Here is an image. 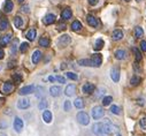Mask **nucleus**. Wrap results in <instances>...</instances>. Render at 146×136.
I'll return each instance as SVG.
<instances>
[{"label": "nucleus", "instance_id": "nucleus-1", "mask_svg": "<svg viewBox=\"0 0 146 136\" xmlns=\"http://www.w3.org/2000/svg\"><path fill=\"white\" fill-rule=\"evenodd\" d=\"M91 114H92V118L94 120H99L105 115V110L101 106H94L91 111Z\"/></svg>", "mask_w": 146, "mask_h": 136}, {"label": "nucleus", "instance_id": "nucleus-2", "mask_svg": "<svg viewBox=\"0 0 146 136\" xmlns=\"http://www.w3.org/2000/svg\"><path fill=\"white\" fill-rule=\"evenodd\" d=\"M76 119H77L78 123L82 125V126H86V125L90 123V117H89V114L85 113V112H80V113H77Z\"/></svg>", "mask_w": 146, "mask_h": 136}, {"label": "nucleus", "instance_id": "nucleus-3", "mask_svg": "<svg viewBox=\"0 0 146 136\" xmlns=\"http://www.w3.org/2000/svg\"><path fill=\"white\" fill-rule=\"evenodd\" d=\"M92 131L97 135V136H102L105 135L104 133V122H96L92 126Z\"/></svg>", "mask_w": 146, "mask_h": 136}, {"label": "nucleus", "instance_id": "nucleus-4", "mask_svg": "<svg viewBox=\"0 0 146 136\" xmlns=\"http://www.w3.org/2000/svg\"><path fill=\"white\" fill-rule=\"evenodd\" d=\"M70 42H71V38H70L69 35H62V36L59 37L56 44H58L59 46H61V47H64V46H67Z\"/></svg>", "mask_w": 146, "mask_h": 136}, {"label": "nucleus", "instance_id": "nucleus-5", "mask_svg": "<svg viewBox=\"0 0 146 136\" xmlns=\"http://www.w3.org/2000/svg\"><path fill=\"white\" fill-rule=\"evenodd\" d=\"M35 92V85H25V87H23V88H21L20 89V91H19V93H20V96H27V95H30V93H33Z\"/></svg>", "mask_w": 146, "mask_h": 136}, {"label": "nucleus", "instance_id": "nucleus-6", "mask_svg": "<svg viewBox=\"0 0 146 136\" xmlns=\"http://www.w3.org/2000/svg\"><path fill=\"white\" fill-rule=\"evenodd\" d=\"M23 126H24L23 120H22L21 118L16 117V118L14 119V122H13V127H14L15 131H16V133H21V130L23 129Z\"/></svg>", "mask_w": 146, "mask_h": 136}, {"label": "nucleus", "instance_id": "nucleus-7", "mask_svg": "<svg viewBox=\"0 0 146 136\" xmlns=\"http://www.w3.org/2000/svg\"><path fill=\"white\" fill-rule=\"evenodd\" d=\"M30 107V100H28L27 98H21L17 101V109L19 110H27Z\"/></svg>", "mask_w": 146, "mask_h": 136}, {"label": "nucleus", "instance_id": "nucleus-8", "mask_svg": "<svg viewBox=\"0 0 146 136\" xmlns=\"http://www.w3.org/2000/svg\"><path fill=\"white\" fill-rule=\"evenodd\" d=\"M92 60V63H93V67H100L101 63H102V57L100 53H94L91 58Z\"/></svg>", "mask_w": 146, "mask_h": 136}, {"label": "nucleus", "instance_id": "nucleus-9", "mask_svg": "<svg viewBox=\"0 0 146 136\" xmlns=\"http://www.w3.org/2000/svg\"><path fill=\"white\" fill-rule=\"evenodd\" d=\"M75 92H76V85L75 84H68L67 88L64 89V95L68 96V97L74 96Z\"/></svg>", "mask_w": 146, "mask_h": 136}, {"label": "nucleus", "instance_id": "nucleus-10", "mask_svg": "<svg viewBox=\"0 0 146 136\" xmlns=\"http://www.w3.org/2000/svg\"><path fill=\"white\" fill-rule=\"evenodd\" d=\"M111 79L114 82H119L120 81V69L117 67L112 68V71H111Z\"/></svg>", "mask_w": 146, "mask_h": 136}, {"label": "nucleus", "instance_id": "nucleus-11", "mask_svg": "<svg viewBox=\"0 0 146 136\" xmlns=\"http://www.w3.org/2000/svg\"><path fill=\"white\" fill-rule=\"evenodd\" d=\"M42 57H43L42 51L36 50V51L33 52L32 57H31V60H32V62H33V63H39V61L42 60Z\"/></svg>", "mask_w": 146, "mask_h": 136}, {"label": "nucleus", "instance_id": "nucleus-12", "mask_svg": "<svg viewBox=\"0 0 146 136\" xmlns=\"http://www.w3.org/2000/svg\"><path fill=\"white\" fill-rule=\"evenodd\" d=\"M123 37H124V33H123V31L120 30V29L114 30L113 33H112V38H113V41H116V42H117V41H121Z\"/></svg>", "mask_w": 146, "mask_h": 136}, {"label": "nucleus", "instance_id": "nucleus-13", "mask_svg": "<svg viewBox=\"0 0 146 136\" xmlns=\"http://www.w3.org/2000/svg\"><path fill=\"white\" fill-rule=\"evenodd\" d=\"M43 22H44V24H46V25L53 24V23L55 22V15H54V14H47V15H45L44 19H43Z\"/></svg>", "mask_w": 146, "mask_h": 136}, {"label": "nucleus", "instance_id": "nucleus-14", "mask_svg": "<svg viewBox=\"0 0 146 136\" xmlns=\"http://www.w3.org/2000/svg\"><path fill=\"white\" fill-rule=\"evenodd\" d=\"M86 21H88V23H89V25H90V27L97 28V27L99 25V21H98V19H97V17H94L93 15H88Z\"/></svg>", "mask_w": 146, "mask_h": 136}, {"label": "nucleus", "instance_id": "nucleus-15", "mask_svg": "<svg viewBox=\"0 0 146 136\" xmlns=\"http://www.w3.org/2000/svg\"><path fill=\"white\" fill-rule=\"evenodd\" d=\"M94 90H96V87H94V84H92V83H85V84L82 87V91H83L84 93H92Z\"/></svg>", "mask_w": 146, "mask_h": 136}, {"label": "nucleus", "instance_id": "nucleus-16", "mask_svg": "<svg viewBox=\"0 0 146 136\" xmlns=\"http://www.w3.org/2000/svg\"><path fill=\"white\" fill-rule=\"evenodd\" d=\"M71 16H72V12H71L70 8H64L62 11V13H61V19L63 21H67V20L71 19Z\"/></svg>", "mask_w": 146, "mask_h": 136}, {"label": "nucleus", "instance_id": "nucleus-17", "mask_svg": "<svg viewBox=\"0 0 146 136\" xmlns=\"http://www.w3.org/2000/svg\"><path fill=\"white\" fill-rule=\"evenodd\" d=\"M50 95L52 97H59L61 95V88L58 85H53L50 88Z\"/></svg>", "mask_w": 146, "mask_h": 136}, {"label": "nucleus", "instance_id": "nucleus-18", "mask_svg": "<svg viewBox=\"0 0 146 136\" xmlns=\"http://www.w3.org/2000/svg\"><path fill=\"white\" fill-rule=\"evenodd\" d=\"M43 120H44L46 123H51L52 120H53L52 112L48 111V110H44V113H43Z\"/></svg>", "mask_w": 146, "mask_h": 136}, {"label": "nucleus", "instance_id": "nucleus-19", "mask_svg": "<svg viewBox=\"0 0 146 136\" xmlns=\"http://www.w3.org/2000/svg\"><path fill=\"white\" fill-rule=\"evenodd\" d=\"M3 90H4V92L5 93H11V92H13V90H14V85H13V83L12 82H5V84H4V87H3Z\"/></svg>", "mask_w": 146, "mask_h": 136}, {"label": "nucleus", "instance_id": "nucleus-20", "mask_svg": "<svg viewBox=\"0 0 146 136\" xmlns=\"http://www.w3.org/2000/svg\"><path fill=\"white\" fill-rule=\"evenodd\" d=\"M11 39H12V33H7V35H5L1 39H0V46H6L9 42H11Z\"/></svg>", "mask_w": 146, "mask_h": 136}, {"label": "nucleus", "instance_id": "nucleus-21", "mask_svg": "<svg viewBox=\"0 0 146 136\" xmlns=\"http://www.w3.org/2000/svg\"><path fill=\"white\" fill-rule=\"evenodd\" d=\"M114 55H115V58L117 60H124L127 58V52L124 50H116Z\"/></svg>", "mask_w": 146, "mask_h": 136}, {"label": "nucleus", "instance_id": "nucleus-22", "mask_svg": "<svg viewBox=\"0 0 146 136\" xmlns=\"http://www.w3.org/2000/svg\"><path fill=\"white\" fill-rule=\"evenodd\" d=\"M14 8V4L12 0H6V3H5V6H4V11L6 13H11Z\"/></svg>", "mask_w": 146, "mask_h": 136}, {"label": "nucleus", "instance_id": "nucleus-23", "mask_svg": "<svg viewBox=\"0 0 146 136\" xmlns=\"http://www.w3.org/2000/svg\"><path fill=\"white\" fill-rule=\"evenodd\" d=\"M36 36H37V31H36V29H30V30L27 32V38H28L30 42L35 41Z\"/></svg>", "mask_w": 146, "mask_h": 136}, {"label": "nucleus", "instance_id": "nucleus-24", "mask_svg": "<svg viewBox=\"0 0 146 136\" xmlns=\"http://www.w3.org/2000/svg\"><path fill=\"white\" fill-rule=\"evenodd\" d=\"M84 105H85V103H84L83 98H81V97H78V98H76V99L74 100V106H75L76 109H83Z\"/></svg>", "mask_w": 146, "mask_h": 136}, {"label": "nucleus", "instance_id": "nucleus-25", "mask_svg": "<svg viewBox=\"0 0 146 136\" xmlns=\"http://www.w3.org/2000/svg\"><path fill=\"white\" fill-rule=\"evenodd\" d=\"M78 65L84 66V67H93L91 59H81V60H78Z\"/></svg>", "mask_w": 146, "mask_h": 136}, {"label": "nucleus", "instance_id": "nucleus-26", "mask_svg": "<svg viewBox=\"0 0 146 136\" xmlns=\"http://www.w3.org/2000/svg\"><path fill=\"white\" fill-rule=\"evenodd\" d=\"M104 45H105V43H104V39H101V38H98V39L96 41V43H94V46H93V49H94L96 51H100V50L104 47Z\"/></svg>", "mask_w": 146, "mask_h": 136}, {"label": "nucleus", "instance_id": "nucleus-27", "mask_svg": "<svg viewBox=\"0 0 146 136\" xmlns=\"http://www.w3.org/2000/svg\"><path fill=\"white\" fill-rule=\"evenodd\" d=\"M82 29V23L80 22V21H74V22H72L71 23V30L72 31H80Z\"/></svg>", "mask_w": 146, "mask_h": 136}, {"label": "nucleus", "instance_id": "nucleus-28", "mask_svg": "<svg viewBox=\"0 0 146 136\" xmlns=\"http://www.w3.org/2000/svg\"><path fill=\"white\" fill-rule=\"evenodd\" d=\"M17 50H20V45H19V39H14V42H13V44H12V49H11V53L14 55L16 52H17Z\"/></svg>", "mask_w": 146, "mask_h": 136}, {"label": "nucleus", "instance_id": "nucleus-29", "mask_svg": "<svg viewBox=\"0 0 146 136\" xmlns=\"http://www.w3.org/2000/svg\"><path fill=\"white\" fill-rule=\"evenodd\" d=\"M50 43H51V41L47 37H42L39 39V45L43 46V47H48L50 46Z\"/></svg>", "mask_w": 146, "mask_h": 136}, {"label": "nucleus", "instance_id": "nucleus-30", "mask_svg": "<svg viewBox=\"0 0 146 136\" xmlns=\"http://www.w3.org/2000/svg\"><path fill=\"white\" fill-rule=\"evenodd\" d=\"M112 101H113V97L112 96H106V97L102 98V105L104 106H108V105L112 104Z\"/></svg>", "mask_w": 146, "mask_h": 136}, {"label": "nucleus", "instance_id": "nucleus-31", "mask_svg": "<svg viewBox=\"0 0 146 136\" xmlns=\"http://www.w3.org/2000/svg\"><path fill=\"white\" fill-rule=\"evenodd\" d=\"M14 24H15L16 28L21 29V28L23 27V20H22V17H20V16H15V17H14Z\"/></svg>", "mask_w": 146, "mask_h": 136}, {"label": "nucleus", "instance_id": "nucleus-32", "mask_svg": "<svg viewBox=\"0 0 146 136\" xmlns=\"http://www.w3.org/2000/svg\"><path fill=\"white\" fill-rule=\"evenodd\" d=\"M143 35H144L143 28L141 27H136L135 28V36H136V38H140V37H143Z\"/></svg>", "mask_w": 146, "mask_h": 136}, {"label": "nucleus", "instance_id": "nucleus-33", "mask_svg": "<svg viewBox=\"0 0 146 136\" xmlns=\"http://www.w3.org/2000/svg\"><path fill=\"white\" fill-rule=\"evenodd\" d=\"M132 52H133V54H135V58H136V61H137V62L143 59L141 53H140V51H139L137 47H133V49H132Z\"/></svg>", "mask_w": 146, "mask_h": 136}, {"label": "nucleus", "instance_id": "nucleus-34", "mask_svg": "<svg viewBox=\"0 0 146 136\" xmlns=\"http://www.w3.org/2000/svg\"><path fill=\"white\" fill-rule=\"evenodd\" d=\"M141 82V79L139 77V76H137V75H133L132 77H131V80H130V83H131V85H138L139 83Z\"/></svg>", "mask_w": 146, "mask_h": 136}, {"label": "nucleus", "instance_id": "nucleus-35", "mask_svg": "<svg viewBox=\"0 0 146 136\" xmlns=\"http://www.w3.org/2000/svg\"><path fill=\"white\" fill-rule=\"evenodd\" d=\"M66 76H67V79H69V80H72V81H77V80H78V76H77V74L72 73V72H67V73H66Z\"/></svg>", "mask_w": 146, "mask_h": 136}, {"label": "nucleus", "instance_id": "nucleus-36", "mask_svg": "<svg viewBox=\"0 0 146 136\" xmlns=\"http://www.w3.org/2000/svg\"><path fill=\"white\" fill-rule=\"evenodd\" d=\"M9 23L6 19H3V20H0V30H6L8 28Z\"/></svg>", "mask_w": 146, "mask_h": 136}, {"label": "nucleus", "instance_id": "nucleus-37", "mask_svg": "<svg viewBox=\"0 0 146 136\" xmlns=\"http://www.w3.org/2000/svg\"><path fill=\"white\" fill-rule=\"evenodd\" d=\"M47 105H48V101L46 99H42V101H39L38 107H39V110H46Z\"/></svg>", "mask_w": 146, "mask_h": 136}, {"label": "nucleus", "instance_id": "nucleus-38", "mask_svg": "<svg viewBox=\"0 0 146 136\" xmlns=\"http://www.w3.org/2000/svg\"><path fill=\"white\" fill-rule=\"evenodd\" d=\"M111 112H112L113 114L119 115V114L121 113V110H120V107H119L117 105H112V106H111Z\"/></svg>", "mask_w": 146, "mask_h": 136}, {"label": "nucleus", "instance_id": "nucleus-39", "mask_svg": "<svg viewBox=\"0 0 146 136\" xmlns=\"http://www.w3.org/2000/svg\"><path fill=\"white\" fill-rule=\"evenodd\" d=\"M28 49H29V44L28 43H22L20 45V52L21 53H25L28 51Z\"/></svg>", "mask_w": 146, "mask_h": 136}, {"label": "nucleus", "instance_id": "nucleus-40", "mask_svg": "<svg viewBox=\"0 0 146 136\" xmlns=\"http://www.w3.org/2000/svg\"><path fill=\"white\" fill-rule=\"evenodd\" d=\"M63 109H64L66 112H69V111L71 110V101H70V100H66V101H64Z\"/></svg>", "mask_w": 146, "mask_h": 136}, {"label": "nucleus", "instance_id": "nucleus-41", "mask_svg": "<svg viewBox=\"0 0 146 136\" xmlns=\"http://www.w3.org/2000/svg\"><path fill=\"white\" fill-rule=\"evenodd\" d=\"M13 81H14L15 83H21V81H22V75H21V74H14V75H13Z\"/></svg>", "mask_w": 146, "mask_h": 136}, {"label": "nucleus", "instance_id": "nucleus-42", "mask_svg": "<svg viewBox=\"0 0 146 136\" xmlns=\"http://www.w3.org/2000/svg\"><path fill=\"white\" fill-rule=\"evenodd\" d=\"M43 95H44V88L39 87V88L37 89V93H36V97L40 98V97H43Z\"/></svg>", "mask_w": 146, "mask_h": 136}, {"label": "nucleus", "instance_id": "nucleus-43", "mask_svg": "<svg viewBox=\"0 0 146 136\" xmlns=\"http://www.w3.org/2000/svg\"><path fill=\"white\" fill-rule=\"evenodd\" d=\"M66 28H67V24H66V23H63V22H61V23H59V24H58V28H56V29H58L59 31H63Z\"/></svg>", "mask_w": 146, "mask_h": 136}, {"label": "nucleus", "instance_id": "nucleus-44", "mask_svg": "<svg viewBox=\"0 0 146 136\" xmlns=\"http://www.w3.org/2000/svg\"><path fill=\"white\" fill-rule=\"evenodd\" d=\"M139 125H140L141 129H146V118H143V119H140V121H139Z\"/></svg>", "mask_w": 146, "mask_h": 136}, {"label": "nucleus", "instance_id": "nucleus-45", "mask_svg": "<svg viewBox=\"0 0 146 136\" xmlns=\"http://www.w3.org/2000/svg\"><path fill=\"white\" fill-rule=\"evenodd\" d=\"M55 81H58V82L61 83V84L66 83V79H64L63 76H56V77H55Z\"/></svg>", "mask_w": 146, "mask_h": 136}, {"label": "nucleus", "instance_id": "nucleus-46", "mask_svg": "<svg viewBox=\"0 0 146 136\" xmlns=\"http://www.w3.org/2000/svg\"><path fill=\"white\" fill-rule=\"evenodd\" d=\"M140 49L143 52H146V41H141L140 42Z\"/></svg>", "mask_w": 146, "mask_h": 136}, {"label": "nucleus", "instance_id": "nucleus-47", "mask_svg": "<svg viewBox=\"0 0 146 136\" xmlns=\"http://www.w3.org/2000/svg\"><path fill=\"white\" fill-rule=\"evenodd\" d=\"M98 1H99V0H89V4H90L91 6H96V5L98 4Z\"/></svg>", "mask_w": 146, "mask_h": 136}, {"label": "nucleus", "instance_id": "nucleus-48", "mask_svg": "<svg viewBox=\"0 0 146 136\" xmlns=\"http://www.w3.org/2000/svg\"><path fill=\"white\" fill-rule=\"evenodd\" d=\"M21 9H22V12H23V13H28V12H29V6H27V5H25V6H23Z\"/></svg>", "mask_w": 146, "mask_h": 136}, {"label": "nucleus", "instance_id": "nucleus-49", "mask_svg": "<svg viewBox=\"0 0 146 136\" xmlns=\"http://www.w3.org/2000/svg\"><path fill=\"white\" fill-rule=\"evenodd\" d=\"M104 93H105V90H104V89H100V90L98 91V95H97V97H101Z\"/></svg>", "mask_w": 146, "mask_h": 136}, {"label": "nucleus", "instance_id": "nucleus-50", "mask_svg": "<svg viewBox=\"0 0 146 136\" xmlns=\"http://www.w3.org/2000/svg\"><path fill=\"white\" fill-rule=\"evenodd\" d=\"M133 68H135V71H137V72H140V68L138 67V63H137V62H135V65H133Z\"/></svg>", "mask_w": 146, "mask_h": 136}, {"label": "nucleus", "instance_id": "nucleus-51", "mask_svg": "<svg viewBox=\"0 0 146 136\" xmlns=\"http://www.w3.org/2000/svg\"><path fill=\"white\" fill-rule=\"evenodd\" d=\"M4 57H5V53H4V51L1 49H0V59H3Z\"/></svg>", "mask_w": 146, "mask_h": 136}, {"label": "nucleus", "instance_id": "nucleus-52", "mask_svg": "<svg viewBox=\"0 0 146 136\" xmlns=\"http://www.w3.org/2000/svg\"><path fill=\"white\" fill-rule=\"evenodd\" d=\"M48 81H50V82H54V81H55V77L50 76V77H48Z\"/></svg>", "mask_w": 146, "mask_h": 136}, {"label": "nucleus", "instance_id": "nucleus-53", "mask_svg": "<svg viewBox=\"0 0 146 136\" xmlns=\"http://www.w3.org/2000/svg\"><path fill=\"white\" fill-rule=\"evenodd\" d=\"M1 126H3L4 128H6V127H7V125H6V122H4V123H1V122H0V127H1Z\"/></svg>", "mask_w": 146, "mask_h": 136}, {"label": "nucleus", "instance_id": "nucleus-54", "mask_svg": "<svg viewBox=\"0 0 146 136\" xmlns=\"http://www.w3.org/2000/svg\"><path fill=\"white\" fill-rule=\"evenodd\" d=\"M0 136H7L5 133H0Z\"/></svg>", "mask_w": 146, "mask_h": 136}, {"label": "nucleus", "instance_id": "nucleus-55", "mask_svg": "<svg viewBox=\"0 0 146 136\" xmlns=\"http://www.w3.org/2000/svg\"><path fill=\"white\" fill-rule=\"evenodd\" d=\"M19 1H20V3H23V1H24V0H19Z\"/></svg>", "mask_w": 146, "mask_h": 136}, {"label": "nucleus", "instance_id": "nucleus-56", "mask_svg": "<svg viewBox=\"0 0 146 136\" xmlns=\"http://www.w3.org/2000/svg\"><path fill=\"white\" fill-rule=\"evenodd\" d=\"M123 1H130V0H123Z\"/></svg>", "mask_w": 146, "mask_h": 136}, {"label": "nucleus", "instance_id": "nucleus-57", "mask_svg": "<svg viewBox=\"0 0 146 136\" xmlns=\"http://www.w3.org/2000/svg\"><path fill=\"white\" fill-rule=\"evenodd\" d=\"M136 1H138V3H139V1H141V0H136Z\"/></svg>", "mask_w": 146, "mask_h": 136}, {"label": "nucleus", "instance_id": "nucleus-58", "mask_svg": "<svg viewBox=\"0 0 146 136\" xmlns=\"http://www.w3.org/2000/svg\"><path fill=\"white\" fill-rule=\"evenodd\" d=\"M117 136H121V135H117Z\"/></svg>", "mask_w": 146, "mask_h": 136}]
</instances>
